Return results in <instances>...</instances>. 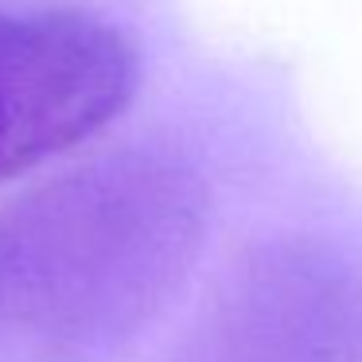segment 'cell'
Returning a JSON list of instances; mask_svg holds the SVG:
<instances>
[{
  "instance_id": "obj_1",
  "label": "cell",
  "mask_w": 362,
  "mask_h": 362,
  "mask_svg": "<svg viewBox=\"0 0 362 362\" xmlns=\"http://www.w3.org/2000/svg\"><path fill=\"white\" fill-rule=\"evenodd\" d=\"M211 230L187 164L117 152L0 211V362H121L180 296Z\"/></svg>"
},
{
  "instance_id": "obj_3",
  "label": "cell",
  "mask_w": 362,
  "mask_h": 362,
  "mask_svg": "<svg viewBox=\"0 0 362 362\" xmlns=\"http://www.w3.org/2000/svg\"><path fill=\"white\" fill-rule=\"evenodd\" d=\"M136 86L125 35L78 12H0V180L63 156Z\"/></svg>"
},
{
  "instance_id": "obj_2",
  "label": "cell",
  "mask_w": 362,
  "mask_h": 362,
  "mask_svg": "<svg viewBox=\"0 0 362 362\" xmlns=\"http://www.w3.org/2000/svg\"><path fill=\"white\" fill-rule=\"evenodd\" d=\"M172 362H362V276L315 238L253 245Z\"/></svg>"
}]
</instances>
